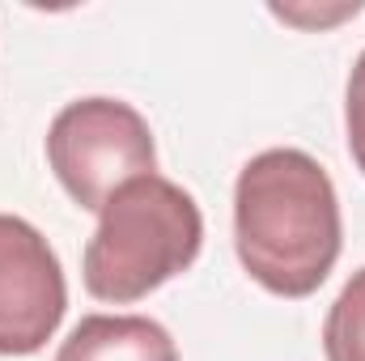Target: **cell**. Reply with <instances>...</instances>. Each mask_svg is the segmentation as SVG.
Segmentation results:
<instances>
[{
	"instance_id": "4",
	"label": "cell",
	"mask_w": 365,
	"mask_h": 361,
	"mask_svg": "<svg viewBox=\"0 0 365 361\" xmlns=\"http://www.w3.org/2000/svg\"><path fill=\"white\" fill-rule=\"evenodd\" d=\"M68 285L51 243L21 217L0 213V357L38 353L64 323Z\"/></svg>"
},
{
	"instance_id": "5",
	"label": "cell",
	"mask_w": 365,
	"mask_h": 361,
	"mask_svg": "<svg viewBox=\"0 0 365 361\" xmlns=\"http://www.w3.org/2000/svg\"><path fill=\"white\" fill-rule=\"evenodd\" d=\"M56 361H179L175 336L145 315H86Z\"/></svg>"
},
{
	"instance_id": "6",
	"label": "cell",
	"mask_w": 365,
	"mask_h": 361,
	"mask_svg": "<svg viewBox=\"0 0 365 361\" xmlns=\"http://www.w3.org/2000/svg\"><path fill=\"white\" fill-rule=\"evenodd\" d=\"M323 353L327 361H365V268L340 289L323 323Z\"/></svg>"
},
{
	"instance_id": "7",
	"label": "cell",
	"mask_w": 365,
	"mask_h": 361,
	"mask_svg": "<svg viewBox=\"0 0 365 361\" xmlns=\"http://www.w3.org/2000/svg\"><path fill=\"white\" fill-rule=\"evenodd\" d=\"M344 128H349V153L365 175V51L357 56L353 73H349V90H344Z\"/></svg>"
},
{
	"instance_id": "3",
	"label": "cell",
	"mask_w": 365,
	"mask_h": 361,
	"mask_svg": "<svg viewBox=\"0 0 365 361\" xmlns=\"http://www.w3.org/2000/svg\"><path fill=\"white\" fill-rule=\"evenodd\" d=\"M47 162L60 187L86 208L102 204L140 175H158V145L149 119L119 98L68 102L47 128Z\"/></svg>"
},
{
	"instance_id": "1",
	"label": "cell",
	"mask_w": 365,
	"mask_h": 361,
	"mask_svg": "<svg viewBox=\"0 0 365 361\" xmlns=\"http://www.w3.org/2000/svg\"><path fill=\"white\" fill-rule=\"evenodd\" d=\"M234 247L268 293L310 298L344 247L331 175L302 149L255 153L234 183Z\"/></svg>"
},
{
	"instance_id": "2",
	"label": "cell",
	"mask_w": 365,
	"mask_h": 361,
	"mask_svg": "<svg viewBox=\"0 0 365 361\" xmlns=\"http://www.w3.org/2000/svg\"><path fill=\"white\" fill-rule=\"evenodd\" d=\"M200 247L204 217L195 195L162 175H140L102 204L81 280L98 302H140L191 268Z\"/></svg>"
}]
</instances>
